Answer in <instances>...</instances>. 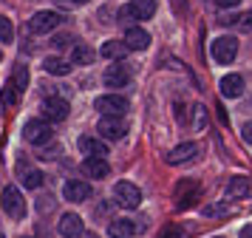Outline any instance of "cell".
I'll list each match as a JSON object with an SVG mask.
<instances>
[{
    "instance_id": "cell-1",
    "label": "cell",
    "mask_w": 252,
    "mask_h": 238,
    "mask_svg": "<svg viewBox=\"0 0 252 238\" xmlns=\"http://www.w3.org/2000/svg\"><path fill=\"white\" fill-rule=\"evenodd\" d=\"M198 196H201V184L195 179H184L176 184V210H187V207H193L198 202Z\"/></svg>"
},
{
    "instance_id": "cell-2",
    "label": "cell",
    "mask_w": 252,
    "mask_h": 238,
    "mask_svg": "<svg viewBox=\"0 0 252 238\" xmlns=\"http://www.w3.org/2000/svg\"><path fill=\"white\" fill-rule=\"evenodd\" d=\"M156 14V0H130L125 9L119 11L122 20H150Z\"/></svg>"
},
{
    "instance_id": "cell-3",
    "label": "cell",
    "mask_w": 252,
    "mask_h": 238,
    "mask_svg": "<svg viewBox=\"0 0 252 238\" xmlns=\"http://www.w3.org/2000/svg\"><path fill=\"white\" fill-rule=\"evenodd\" d=\"M238 57V40L235 37H216L213 40V60L221 66H229Z\"/></svg>"
},
{
    "instance_id": "cell-4",
    "label": "cell",
    "mask_w": 252,
    "mask_h": 238,
    "mask_svg": "<svg viewBox=\"0 0 252 238\" xmlns=\"http://www.w3.org/2000/svg\"><path fill=\"white\" fill-rule=\"evenodd\" d=\"M23 136H26V142H32V145H46V142H51L54 131H51V125L43 122V119H29L26 128H23Z\"/></svg>"
},
{
    "instance_id": "cell-5",
    "label": "cell",
    "mask_w": 252,
    "mask_h": 238,
    "mask_svg": "<svg viewBox=\"0 0 252 238\" xmlns=\"http://www.w3.org/2000/svg\"><path fill=\"white\" fill-rule=\"evenodd\" d=\"M114 196H116V204H122L125 210H133V207L142 204V190L136 184H130V181H116Z\"/></svg>"
},
{
    "instance_id": "cell-6",
    "label": "cell",
    "mask_w": 252,
    "mask_h": 238,
    "mask_svg": "<svg viewBox=\"0 0 252 238\" xmlns=\"http://www.w3.org/2000/svg\"><path fill=\"white\" fill-rule=\"evenodd\" d=\"M60 23H63V14H57V11H37L34 17L29 20V32L32 34H48V32H54Z\"/></svg>"
},
{
    "instance_id": "cell-7",
    "label": "cell",
    "mask_w": 252,
    "mask_h": 238,
    "mask_svg": "<svg viewBox=\"0 0 252 238\" xmlns=\"http://www.w3.org/2000/svg\"><path fill=\"white\" fill-rule=\"evenodd\" d=\"M94 108L102 116H122L127 111V100L125 97H116V94H105V97H96Z\"/></svg>"
},
{
    "instance_id": "cell-8",
    "label": "cell",
    "mask_w": 252,
    "mask_h": 238,
    "mask_svg": "<svg viewBox=\"0 0 252 238\" xmlns=\"http://www.w3.org/2000/svg\"><path fill=\"white\" fill-rule=\"evenodd\" d=\"M3 210L12 215V218H23L26 215V202L23 196H20V190L17 187H3Z\"/></svg>"
},
{
    "instance_id": "cell-9",
    "label": "cell",
    "mask_w": 252,
    "mask_h": 238,
    "mask_svg": "<svg viewBox=\"0 0 252 238\" xmlns=\"http://www.w3.org/2000/svg\"><path fill=\"white\" fill-rule=\"evenodd\" d=\"M71 105L63 97H48V100H43V116H46L48 122H63L65 116H68Z\"/></svg>"
},
{
    "instance_id": "cell-10",
    "label": "cell",
    "mask_w": 252,
    "mask_h": 238,
    "mask_svg": "<svg viewBox=\"0 0 252 238\" xmlns=\"http://www.w3.org/2000/svg\"><path fill=\"white\" fill-rule=\"evenodd\" d=\"M102 82L108 85V88H125L127 82H130V68L127 66H108L102 74Z\"/></svg>"
},
{
    "instance_id": "cell-11",
    "label": "cell",
    "mask_w": 252,
    "mask_h": 238,
    "mask_svg": "<svg viewBox=\"0 0 252 238\" xmlns=\"http://www.w3.org/2000/svg\"><path fill=\"white\" fill-rule=\"evenodd\" d=\"M96 134H102L105 139H122L127 134V125L125 119H116V116H102V122L96 125Z\"/></svg>"
},
{
    "instance_id": "cell-12",
    "label": "cell",
    "mask_w": 252,
    "mask_h": 238,
    "mask_svg": "<svg viewBox=\"0 0 252 238\" xmlns=\"http://www.w3.org/2000/svg\"><path fill=\"white\" fill-rule=\"evenodd\" d=\"M122 43L127 45V51H145V48L150 45V34L145 32V29L133 26V29L125 32V40H122Z\"/></svg>"
},
{
    "instance_id": "cell-13",
    "label": "cell",
    "mask_w": 252,
    "mask_h": 238,
    "mask_svg": "<svg viewBox=\"0 0 252 238\" xmlns=\"http://www.w3.org/2000/svg\"><path fill=\"white\" fill-rule=\"evenodd\" d=\"M57 230H60L63 238H80L82 236V218L77 213H65L63 218H60Z\"/></svg>"
},
{
    "instance_id": "cell-14",
    "label": "cell",
    "mask_w": 252,
    "mask_h": 238,
    "mask_svg": "<svg viewBox=\"0 0 252 238\" xmlns=\"http://www.w3.org/2000/svg\"><path fill=\"white\" fill-rule=\"evenodd\" d=\"M63 196H65L68 202H85V199L91 196V184H88V181H80V179H71V181H65Z\"/></svg>"
},
{
    "instance_id": "cell-15",
    "label": "cell",
    "mask_w": 252,
    "mask_h": 238,
    "mask_svg": "<svg viewBox=\"0 0 252 238\" xmlns=\"http://www.w3.org/2000/svg\"><path fill=\"white\" fill-rule=\"evenodd\" d=\"M195 153H198V145H195V142H184V145L173 147L164 159H167V165H182V162H190Z\"/></svg>"
},
{
    "instance_id": "cell-16",
    "label": "cell",
    "mask_w": 252,
    "mask_h": 238,
    "mask_svg": "<svg viewBox=\"0 0 252 238\" xmlns=\"http://www.w3.org/2000/svg\"><path fill=\"white\" fill-rule=\"evenodd\" d=\"M244 94V77L241 74H227L221 79V97H229V100H238Z\"/></svg>"
},
{
    "instance_id": "cell-17",
    "label": "cell",
    "mask_w": 252,
    "mask_h": 238,
    "mask_svg": "<svg viewBox=\"0 0 252 238\" xmlns=\"http://www.w3.org/2000/svg\"><path fill=\"white\" fill-rule=\"evenodd\" d=\"M82 173H85L88 179H105V176L111 173V168H108V162H105V159L88 156L85 162H82Z\"/></svg>"
},
{
    "instance_id": "cell-18",
    "label": "cell",
    "mask_w": 252,
    "mask_h": 238,
    "mask_svg": "<svg viewBox=\"0 0 252 238\" xmlns=\"http://www.w3.org/2000/svg\"><path fill=\"white\" fill-rule=\"evenodd\" d=\"M80 150L82 153H88L94 159H105L108 156V145H105L102 139H94V136H82L80 139Z\"/></svg>"
},
{
    "instance_id": "cell-19",
    "label": "cell",
    "mask_w": 252,
    "mask_h": 238,
    "mask_svg": "<svg viewBox=\"0 0 252 238\" xmlns=\"http://www.w3.org/2000/svg\"><path fill=\"white\" fill-rule=\"evenodd\" d=\"M108 236L111 238H130V236H136V224L130 218H116L108 227Z\"/></svg>"
},
{
    "instance_id": "cell-20",
    "label": "cell",
    "mask_w": 252,
    "mask_h": 238,
    "mask_svg": "<svg viewBox=\"0 0 252 238\" xmlns=\"http://www.w3.org/2000/svg\"><path fill=\"white\" fill-rule=\"evenodd\" d=\"M227 196L229 199H247L250 196V179H244V176H232L227 184Z\"/></svg>"
},
{
    "instance_id": "cell-21",
    "label": "cell",
    "mask_w": 252,
    "mask_h": 238,
    "mask_svg": "<svg viewBox=\"0 0 252 238\" xmlns=\"http://www.w3.org/2000/svg\"><path fill=\"white\" fill-rule=\"evenodd\" d=\"M43 68H46V74H54V77L71 74V63L68 60H60V57H48L46 63H43Z\"/></svg>"
},
{
    "instance_id": "cell-22",
    "label": "cell",
    "mask_w": 252,
    "mask_h": 238,
    "mask_svg": "<svg viewBox=\"0 0 252 238\" xmlns=\"http://www.w3.org/2000/svg\"><path fill=\"white\" fill-rule=\"evenodd\" d=\"M94 60V51L88 48V45H82V43H77L74 48H71V66H85V63H91Z\"/></svg>"
},
{
    "instance_id": "cell-23",
    "label": "cell",
    "mask_w": 252,
    "mask_h": 238,
    "mask_svg": "<svg viewBox=\"0 0 252 238\" xmlns=\"http://www.w3.org/2000/svg\"><path fill=\"white\" fill-rule=\"evenodd\" d=\"M12 85H14V91H17V94H23V91H26V85H29V68H26V66H20V63L14 66Z\"/></svg>"
},
{
    "instance_id": "cell-24",
    "label": "cell",
    "mask_w": 252,
    "mask_h": 238,
    "mask_svg": "<svg viewBox=\"0 0 252 238\" xmlns=\"http://www.w3.org/2000/svg\"><path fill=\"white\" fill-rule=\"evenodd\" d=\"M125 54H127V45L125 43H116V40H111V43L102 45V57H108V60H122Z\"/></svg>"
},
{
    "instance_id": "cell-25",
    "label": "cell",
    "mask_w": 252,
    "mask_h": 238,
    "mask_svg": "<svg viewBox=\"0 0 252 238\" xmlns=\"http://www.w3.org/2000/svg\"><path fill=\"white\" fill-rule=\"evenodd\" d=\"M43 179H46V176H43L40 170H26L23 173V184L29 187V190H37V187L43 184Z\"/></svg>"
},
{
    "instance_id": "cell-26",
    "label": "cell",
    "mask_w": 252,
    "mask_h": 238,
    "mask_svg": "<svg viewBox=\"0 0 252 238\" xmlns=\"http://www.w3.org/2000/svg\"><path fill=\"white\" fill-rule=\"evenodd\" d=\"M14 100H17V91H14V85L9 82L6 88L0 91V111H3V108H9V105H14Z\"/></svg>"
},
{
    "instance_id": "cell-27",
    "label": "cell",
    "mask_w": 252,
    "mask_h": 238,
    "mask_svg": "<svg viewBox=\"0 0 252 238\" xmlns=\"http://www.w3.org/2000/svg\"><path fill=\"white\" fill-rule=\"evenodd\" d=\"M12 37H14V26H12V20L0 14V40H3V43H12Z\"/></svg>"
},
{
    "instance_id": "cell-28",
    "label": "cell",
    "mask_w": 252,
    "mask_h": 238,
    "mask_svg": "<svg viewBox=\"0 0 252 238\" xmlns=\"http://www.w3.org/2000/svg\"><path fill=\"white\" fill-rule=\"evenodd\" d=\"M227 204L224 202H218V204H207V207H201V213L204 215H227Z\"/></svg>"
},
{
    "instance_id": "cell-29",
    "label": "cell",
    "mask_w": 252,
    "mask_h": 238,
    "mask_svg": "<svg viewBox=\"0 0 252 238\" xmlns=\"http://www.w3.org/2000/svg\"><path fill=\"white\" fill-rule=\"evenodd\" d=\"M159 238H184V230L179 224H170V227H164V233Z\"/></svg>"
},
{
    "instance_id": "cell-30",
    "label": "cell",
    "mask_w": 252,
    "mask_h": 238,
    "mask_svg": "<svg viewBox=\"0 0 252 238\" xmlns=\"http://www.w3.org/2000/svg\"><path fill=\"white\" fill-rule=\"evenodd\" d=\"M54 45H57V48H65V45H71V37L60 34V37H54Z\"/></svg>"
},
{
    "instance_id": "cell-31",
    "label": "cell",
    "mask_w": 252,
    "mask_h": 238,
    "mask_svg": "<svg viewBox=\"0 0 252 238\" xmlns=\"http://www.w3.org/2000/svg\"><path fill=\"white\" fill-rule=\"evenodd\" d=\"M204 108H201V105H198V108H195V128H201V125H204Z\"/></svg>"
},
{
    "instance_id": "cell-32",
    "label": "cell",
    "mask_w": 252,
    "mask_h": 238,
    "mask_svg": "<svg viewBox=\"0 0 252 238\" xmlns=\"http://www.w3.org/2000/svg\"><path fill=\"white\" fill-rule=\"evenodd\" d=\"M241 134H244V139H247V142H252V122L244 125V128H241Z\"/></svg>"
},
{
    "instance_id": "cell-33",
    "label": "cell",
    "mask_w": 252,
    "mask_h": 238,
    "mask_svg": "<svg viewBox=\"0 0 252 238\" xmlns=\"http://www.w3.org/2000/svg\"><path fill=\"white\" fill-rule=\"evenodd\" d=\"M244 29H247V32H252V11H247V14H244Z\"/></svg>"
},
{
    "instance_id": "cell-34",
    "label": "cell",
    "mask_w": 252,
    "mask_h": 238,
    "mask_svg": "<svg viewBox=\"0 0 252 238\" xmlns=\"http://www.w3.org/2000/svg\"><path fill=\"white\" fill-rule=\"evenodd\" d=\"M218 6H224V9H227V6H238L241 0H216Z\"/></svg>"
},
{
    "instance_id": "cell-35",
    "label": "cell",
    "mask_w": 252,
    "mask_h": 238,
    "mask_svg": "<svg viewBox=\"0 0 252 238\" xmlns=\"http://www.w3.org/2000/svg\"><path fill=\"white\" fill-rule=\"evenodd\" d=\"M235 20H238L235 14H224V17H221V23H224V26H229V23H235Z\"/></svg>"
},
{
    "instance_id": "cell-36",
    "label": "cell",
    "mask_w": 252,
    "mask_h": 238,
    "mask_svg": "<svg viewBox=\"0 0 252 238\" xmlns=\"http://www.w3.org/2000/svg\"><path fill=\"white\" fill-rule=\"evenodd\" d=\"M241 238H252V224H250V227H244V230H241Z\"/></svg>"
},
{
    "instance_id": "cell-37",
    "label": "cell",
    "mask_w": 252,
    "mask_h": 238,
    "mask_svg": "<svg viewBox=\"0 0 252 238\" xmlns=\"http://www.w3.org/2000/svg\"><path fill=\"white\" fill-rule=\"evenodd\" d=\"M80 238H99V236H96V233H85V230H82V236Z\"/></svg>"
},
{
    "instance_id": "cell-38",
    "label": "cell",
    "mask_w": 252,
    "mask_h": 238,
    "mask_svg": "<svg viewBox=\"0 0 252 238\" xmlns=\"http://www.w3.org/2000/svg\"><path fill=\"white\" fill-rule=\"evenodd\" d=\"M71 3H88V0H71Z\"/></svg>"
},
{
    "instance_id": "cell-39",
    "label": "cell",
    "mask_w": 252,
    "mask_h": 238,
    "mask_svg": "<svg viewBox=\"0 0 252 238\" xmlns=\"http://www.w3.org/2000/svg\"><path fill=\"white\" fill-rule=\"evenodd\" d=\"M0 238H3V233H0Z\"/></svg>"
}]
</instances>
